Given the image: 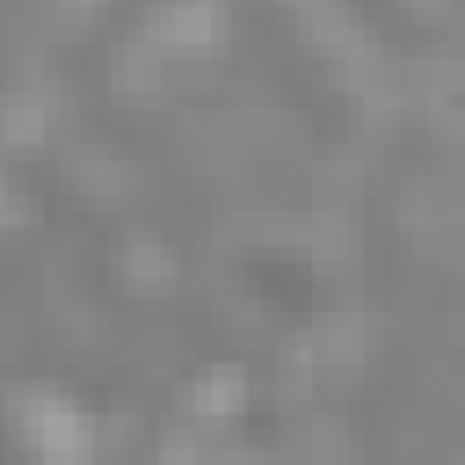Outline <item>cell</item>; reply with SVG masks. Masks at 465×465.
<instances>
[{
  "label": "cell",
  "mask_w": 465,
  "mask_h": 465,
  "mask_svg": "<svg viewBox=\"0 0 465 465\" xmlns=\"http://www.w3.org/2000/svg\"><path fill=\"white\" fill-rule=\"evenodd\" d=\"M196 407H203V414H232V407H240V378H232V371L203 378V385H196Z\"/></svg>",
  "instance_id": "1"
}]
</instances>
